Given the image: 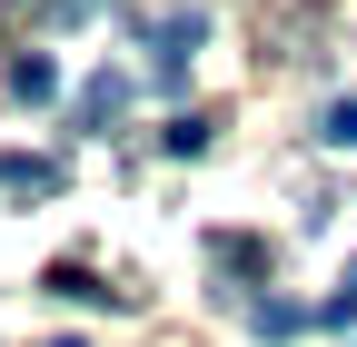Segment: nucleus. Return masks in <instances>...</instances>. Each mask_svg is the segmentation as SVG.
I'll return each mask as SVG.
<instances>
[{"instance_id": "nucleus-2", "label": "nucleus", "mask_w": 357, "mask_h": 347, "mask_svg": "<svg viewBox=\"0 0 357 347\" xmlns=\"http://www.w3.org/2000/svg\"><path fill=\"white\" fill-rule=\"evenodd\" d=\"M0 189L10 199H50L60 189V159H0Z\"/></svg>"}, {"instance_id": "nucleus-5", "label": "nucleus", "mask_w": 357, "mask_h": 347, "mask_svg": "<svg viewBox=\"0 0 357 347\" xmlns=\"http://www.w3.org/2000/svg\"><path fill=\"white\" fill-rule=\"evenodd\" d=\"M318 139H328V149H357V100H337V109L318 119Z\"/></svg>"}, {"instance_id": "nucleus-1", "label": "nucleus", "mask_w": 357, "mask_h": 347, "mask_svg": "<svg viewBox=\"0 0 357 347\" xmlns=\"http://www.w3.org/2000/svg\"><path fill=\"white\" fill-rule=\"evenodd\" d=\"M199 40H208V20H199V10H178V20H149V50H159V79H178V60H189Z\"/></svg>"}, {"instance_id": "nucleus-4", "label": "nucleus", "mask_w": 357, "mask_h": 347, "mask_svg": "<svg viewBox=\"0 0 357 347\" xmlns=\"http://www.w3.org/2000/svg\"><path fill=\"white\" fill-rule=\"evenodd\" d=\"M119 109H129V90H119V79L100 70V79H89V90H79V119H89V129H109Z\"/></svg>"}, {"instance_id": "nucleus-3", "label": "nucleus", "mask_w": 357, "mask_h": 347, "mask_svg": "<svg viewBox=\"0 0 357 347\" xmlns=\"http://www.w3.org/2000/svg\"><path fill=\"white\" fill-rule=\"evenodd\" d=\"M10 100H60V70L40 60V50H20L10 60Z\"/></svg>"}]
</instances>
